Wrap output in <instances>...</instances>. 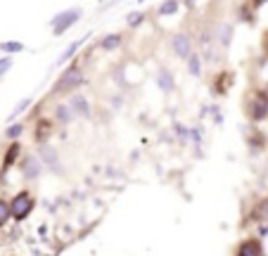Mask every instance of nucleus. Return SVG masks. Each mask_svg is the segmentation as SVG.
I'll use <instances>...</instances> for the list:
<instances>
[{
	"instance_id": "obj_8",
	"label": "nucleus",
	"mask_w": 268,
	"mask_h": 256,
	"mask_svg": "<svg viewBox=\"0 0 268 256\" xmlns=\"http://www.w3.org/2000/svg\"><path fill=\"white\" fill-rule=\"evenodd\" d=\"M157 81H159V88H161V90H171V88H173V78L169 76V71H166V69H161V71H159Z\"/></svg>"
},
{
	"instance_id": "obj_2",
	"label": "nucleus",
	"mask_w": 268,
	"mask_h": 256,
	"mask_svg": "<svg viewBox=\"0 0 268 256\" xmlns=\"http://www.w3.org/2000/svg\"><path fill=\"white\" fill-rule=\"evenodd\" d=\"M78 83H81V71H78L76 66H71V69H67L65 74L60 76V81H57V90L65 93V90H69V88H76Z\"/></svg>"
},
{
	"instance_id": "obj_9",
	"label": "nucleus",
	"mask_w": 268,
	"mask_h": 256,
	"mask_svg": "<svg viewBox=\"0 0 268 256\" xmlns=\"http://www.w3.org/2000/svg\"><path fill=\"white\" fill-rule=\"evenodd\" d=\"M0 50H7V53H19V50H24L22 43H0Z\"/></svg>"
},
{
	"instance_id": "obj_15",
	"label": "nucleus",
	"mask_w": 268,
	"mask_h": 256,
	"mask_svg": "<svg viewBox=\"0 0 268 256\" xmlns=\"http://www.w3.org/2000/svg\"><path fill=\"white\" fill-rule=\"evenodd\" d=\"M190 74H200V60H197V55H190Z\"/></svg>"
},
{
	"instance_id": "obj_4",
	"label": "nucleus",
	"mask_w": 268,
	"mask_h": 256,
	"mask_svg": "<svg viewBox=\"0 0 268 256\" xmlns=\"http://www.w3.org/2000/svg\"><path fill=\"white\" fill-rule=\"evenodd\" d=\"M249 114L254 119H264L268 114V97L264 95V93H259V95H254V100H252V109H249Z\"/></svg>"
},
{
	"instance_id": "obj_18",
	"label": "nucleus",
	"mask_w": 268,
	"mask_h": 256,
	"mask_svg": "<svg viewBox=\"0 0 268 256\" xmlns=\"http://www.w3.org/2000/svg\"><path fill=\"white\" fill-rule=\"evenodd\" d=\"M19 133H22V126H19V124H17V126H12V128H7V135H10V138H17Z\"/></svg>"
},
{
	"instance_id": "obj_21",
	"label": "nucleus",
	"mask_w": 268,
	"mask_h": 256,
	"mask_svg": "<svg viewBox=\"0 0 268 256\" xmlns=\"http://www.w3.org/2000/svg\"><path fill=\"white\" fill-rule=\"evenodd\" d=\"M264 43H266V50H268V36H266V41H264Z\"/></svg>"
},
{
	"instance_id": "obj_1",
	"label": "nucleus",
	"mask_w": 268,
	"mask_h": 256,
	"mask_svg": "<svg viewBox=\"0 0 268 256\" xmlns=\"http://www.w3.org/2000/svg\"><path fill=\"white\" fill-rule=\"evenodd\" d=\"M10 209H12V216L14 218H26L29 213H31V209H33V199L26 194V192H22V194H17L14 199H12V204H10Z\"/></svg>"
},
{
	"instance_id": "obj_12",
	"label": "nucleus",
	"mask_w": 268,
	"mask_h": 256,
	"mask_svg": "<svg viewBox=\"0 0 268 256\" xmlns=\"http://www.w3.org/2000/svg\"><path fill=\"white\" fill-rule=\"evenodd\" d=\"M81 43H83V41H76V43H71V45L67 48V53L62 55V57H60V62H65V60H69V57H71V55H74L76 50H78V45H81Z\"/></svg>"
},
{
	"instance_id": "obj_20",
	"label": "nucleus",
	"mask_w": 268,
	"mask_h": 256,
	"mask_svg": "<svg viewBox=\"0 0 268 256\" xmlns=\"http://www.w3.org/2000/svg\"><path fill=\"white\" fill-rule=\"evenodd\" d=\"M57 117L62 119V121H67V119H69V112H67V107H60V109H57Z\"/></svg>"
},
{
	"instance_id": "obj_10",
	"label": "nucleus",
	"mask_w": 268,
	"mask_h": 256,
	"mask_svg": "<svg viewBox=\"0 0 268 256\" xmlns=\"http://www.w3.org/2000/svg\"><path fill=\"white\" fill-rule=\"evenodd\" d=\"M10 213H12L10 204H7V202H0V225H2L5 221H7V218H10Z\"/></svg>"
},
{
	"instance_id": "obj_5",
	"label": "nucleus",
	"mask_w": 268,
	"mask_h": 256,
	"mask_svg": "<svg viewBox=\"0 0 268 256\" xmlns=\"http://www.w3.org/2000/svg\"><path fill=\"white\" fill-rule=\"evenodd\" d=\"M173 50H176L178 57H188V55H190V38L183 36V33L173 36Z\"/></svg>"
},
{
	"instance_id": "obj_14",
	"label": "nucleus",
	"mask_w": 268,
	"mask_h": 256,
	"mask_svg": "<svg viewBox=\"0 0 268 256\" xmlns=\"http://www.w3.org/2000/svg\"><path fill=\"white\" fill-rule=\"evenodd\" d=\"M176 10H178V2H164L161 5V14H173Z\"/></svg>"
},
{
	"instance_id": "obj_6",
	"label": "nucleus",
	"mask_w": 268,
	"mask_h": 256,
	"mask_svg": "<svg viewBox=\"0 0 268 256\" xmlns=\"http://www.w3.org/2000/svg\"><path fill=\"white\" fill-rule=\"evenodd\" d=\"M237 256H264V254H261V247H259V242H247V245L240 247Z\"/></svg>"
},
{
	"instance_id": "obj_13",
	"label": "nucleus",
	"mask_w": 268,
	"mask_h": 256,
	"mask_svg": "<svg viewBox=\"0 0 268 256\" xmlns=\"http://www.w3.org/2000/svg\"><path fill=\"white\" fill-rule=\"evenodd\" d=\"M119 45V36H107L105 41H102V48L105 50H112V48H117Z\"/></svg>"
},
{
	"instance_id": "obj_17",
	"label": "nucleus",
	"mask_w": 268,
	"mask_h": 256,
	"mask_svg": "<svg viewBox=\"0 0 268 256\" xmlns=\"http://www.w3.org/2000/svg\"><path fill=\"white\" fill-rule=\"evenodd\" d=\"M17 149H19V145H12V149H10V152H7V159H5V164H7V166H10V164H12V159L17 157Z\"/></svg>"
},
{
	"instance_id": "obj_7",
	"label": "nucleus",
	"mask_w": 268,
	"mask_h": 256,
	"mask_svg": "<svg viewBox=\"0 0 268 256\" xmlns=\"http://www.w3.org/2000/svg\"><path fill=\"white\" fill-rule=\"evenodd\" d=\"M38 171H41V161L36 159V157H29V159L24 161V173L33 178V176H38Z\"/></svg>"
},
{
	"instance_id": "obj_19",
	"label": "nucleus",
	"mask_w": 268,
	"mask_h": 256,
	"mask_svg": "<svg viewBox=\"0 0 268 256\" xmlns=\"http://www.w3.org/2000/svg\"><path fill=\"white\" fill-rule=\"evenodd\" d=\"M10 66H12L10 60H0V74H5V71H7Z\"/></svg>"
},
{
	"instance_id": "obj_11",
	"label": "nucleus",
	"mask_w": 268,
	"mask_h": 256,
	"mask_svg": "<svg viewBox=\"0 0 268 256\" xmlns=\"http://www.w3.org/2000/svg\"><path fill=\"white\" fill-rule=\"evenodd\" d=\"M74 109H78V114H88V102L81 95L74 97Z\"/></svg>"
},
{
	"instance_id": "obj_3",
	"label": "nucleus",
	"mask_w": 268,
	"mask_h": 256,
	"mask_svg": "<svg viewBox=\"0 0 268 256\" xmlns=\"http://www.w3.org/2000/svg\"><path fill=\"white\" fill-rule=\"evenodd\" d=\"M76 19H78V12L76 10H67V12H62V14H57V17L53 19L55 33H65Z\"/></svg>"
},
{
	"instance_id": "obj_16",
	"label": "nucleus",
	"mask_w": 268,
	"mask_h": 256,
	"mask_svg": "<svg viewBox=\"0 0 268 256\" xmlns=\"http://www.w3.org/2000/svg\"><path fill=\"white\" fill-rule=\"evenodd\" d=\"M29 105H31V100H22V102L17 105V109L12 112V117H17V114H19V112H24V109H26V107H29Z\"/></svg>"
}]
</instances>
